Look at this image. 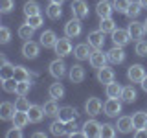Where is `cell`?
Segmentation results:
<instances>
[{
  "instance_id": "obj_1",
  "label": "cell",
  "mask_w": 147,
  "mask_h": 138,
  "mask_svg": "<svg viewBox=\"0 0 147 138\" xmlns=\"http://www.w3.org/2000/svg\"><path fill=\"white\" fill-rule=\"evenodd\" d=\"M103 110H105V114L110 116V118L118 116V114L121 112V101H119V98H109L103 103Z\"/></svg>"
},
{
  "instance_id": "obj_2",
  "label": "cell",
  "mask_w": 147,
  "mask_h": 138,
  "mask_svg": "<svg viewBox=\"0 0 147 138\" xmlns=\"http://www.w3.org/2000/svg\"><path fill=\"white\" fill-rule=\"evenodd\" d=\"M55 53L59 57H66V55L72 53V43H70V37H63V39H57V43L53 46Z\"/></svg>"
},
{
  "instance_id": "obj_3",
  "label": "cell",
  "mask_w": 147,
  "mask_h": 138,
  "mask_svg": "<svg viewBox=\"0 0 147 138\" xmlns=\"http://www.w3.org/2000/svg\"><path fill=\"white\" fill-rule=\"evenodd\" d=\"M127 77L131 83H142L145 77V68L142 64H131L127 70Z\"/></svg>"
},
{
  "instance_id": "obj_4",
  "label": "cell",
  "mask_w": 147,
  "mask_h": 138,
  "mask_svg": "<svg viewBox=\"0 0 147 138\" xmlns=\"http://www.w3.org/2000/svg\"><path fill=\"white\" fill-rule=\"evenodd\" d=\"M70 9H72V15L76 18H86L88 17V6H86L85 0H74L70 4Z\"/></svg>"
},
{
  "instance_id": "obj_5",
  "label": "cell",
  "mask_w": 147,
  "mask_h": 138,
  "mask_svg": "<svg viewBox=\"0 0 147 138\" xmlns=\"http://www.w3.org/2000/svg\"><path fill=\"white\" fill-rule=\"evenodd\" d=\"M81 18H72L64 24V35L70 37V39H76V37L81 35Z\"/></svg>"
},
{
  "instance_id": "obj_6",
  "label": "cell",
  "mask_w": 147,
  "mask_h": 138,
  "mask_svg": "<svg viewBox=\"0 0 147 138\" xmlns=\"http://www.w3.org/2000/svg\"><path fill=\"white\" fill-rule=\"evenodd\" d=\"M83 133H85V136H90V138L101 136V123L96 122V120H88V122L83 123Z\"/></svg>"
},
{
  "instance_id": "obj_7",
  "label": "cell",
  "mask_w": 147,
  "mask_h": 138,
  "mask_svg": "<svg viewBox=\"0 0 147 138\" xmlns=\"http://www.w3.org/2000/svg\"><path fill=\"white\" fill-rule=\"evenodd\" d=\"M88 44L94 50H101L105 46V31H101V30L90 31L88 33Z\"/></svg>"
},
{
  "instance_id": "obj_8",
  "label": "cell",
  "mask_w": 147,
  "mask_h": 138,
  "mask_svg": "<svg viewBox=\"0 0 147 138\" xmlns=\"http://www.w3.org/2000/svg\"><path fill=\"white\" fill-rule=\"evenodd\" d=\"M131 33H129V30H114L112 31V43L116 44V46H125V44H129L131 43Z\"/></svg>"
},
{
  "instance_id": "obj_9",
  "label": "cell",
  "mask_w": 147,
  "mask_h": 138,
  "mask_svg": "<svg viewBox=\"0 0 147 138\" xmlns=\"http://www.w3.org/2000/svg\"><path fill=\"white\" fill-rule=\"evenodd\" d=\"M107 57H109V61L112 63V64L123 63V61H125V52H123V46H116V44H114L112 48L107 52Z\"/></svg>"
},
{
  "instance_id": "obj_10",
  "label": "cell",
  "mask_w": 147,
  "mask_h": 138,
  "mask_svg": "<svg viewBox=\"0 0 147 138\" xmlns=\"http://www.w3.org/2000/svg\"><path fill=\"white\" fill-rule=\"evenodd\" d=\"M85 110L90 116H98V114H101V110H103V103H101L99 98H88V101L85 103Z\"/></svg>"
},
{
  "instance_id": "obj_11",
  "label": "cell",
  "mask_w": 147,
  "mask_h": 138,
  "mask_svg": "<svg viewBox=\"0 0 147 138\" xmlns=\"http://www.w3.org/2000/svg\"><path fill=\"white\" fill-rule=\"evenodd\" d=\"M50 74H52L55 79H61L64 74H66V64H64L63 57L61 59H55V61L50 63Z\"/></svg>"
},
{
  "instance_id": "obj_12",
  "label": "cell",
  "mask_w": 147,
  "mask_h": 138,
  "mask_svg": "<svg viewBox=\"0 0 147 138\" xmlns=\"http://www.w3.org/2000/svg\"><path fill=\"white\" fill-rule=\"evenodd\" d=\"M129 33H131V37L134 41H140V39H144V35L147 33L145 31V24H142V22H136V20H132L131 24H129Z\"/></svg>"
},
{
  "instance_id": "obj_13",
  "label": "cell",
  "mask_w": 147,
  "mask_h": 138,
  "mask_svg": "<svg viewBox=\"0 0 147 138\" xmlns=\"http://www.w3.org/2000/svg\"><path fill=\"white\" fill-rule=\"evenodd\" d=\"M15 112H17L15 105L9 103V101H4V103L0 105V120H4V122H13Z\"/></svg>"
},
{
  "instance_id": "obj_14",
  "label": "cell",
  "mask_w": 147,
  "mask_h": 138,
  "mask_svg": "<svg viewBox=\"0 0 147 138\" xmlns=\"http://www.w3.org/2000/svg\"><path fill=\"white\" fill-rule=\"evenodd\" d=\"M90 64L94 68H103L105 64H107V61H109V57H107V53H103L101 50H94L92 52V55H90Z\"/></svg>"
},
{
  "instance_id": "obj_15",
  "label": "cell",
  "mask_w": 147,
  "mask_h": 138,
  "mask_svg": "<svg viewBox=\"0 0 147 138\" xmlns=\"http://www.w3.org/2000/svg\"><path fill=\"white\" fill-rule=\"evenodd\" d=\"M92 46L88 43H83V44H77L76 48H74V55H76V59H79V61H85V59H90L92 55Z\"/></svg>"
},
{
  "instance_id": "obj_16",
  "label": "cell",
  "mask_w": 147,
  "mask_h": 138,
  "mask_svg": "<svg viewBox=\"0 0 147 138\" xmlns=\"http://www.w3.org/2000/svg\"><path fill=\"white\" fill-rule=\"evenodd\" d=\"M116 129H118V133H121V135H127V133H131L132 129H134L132 116H121V118L118 120V123H116Z\"/></svg>"
},
{
  "instance_id": "obj_17",
  "label": "cell",
  "mask_w": 147,
  "mask_h": 138,
  "mask_svg": "<svg viewBox=\"0 0 147 138\" xmlns=\"http://www.w3.org/2000/svg\"><path fill=\"white\" fill-rule=\"evenodd\" d=\"M0 63H2V68H0V79H9V77L15 76V66L7 61L6 57H0Z\"/></svg>"
},
{
  "instance_id": "obj_18",
  "label": "cell",
  "mask_w": 147,
  "mask_h": 138,
  "mask_svg": "<svg viewBox=\"0 0 147 138\" xmlns=\"http://www.w3.org/2000/svg\"><path fill=\"white\" fill-rule=\"evenodd\" d=\"M22 55L26 59H35L39 55V44L33 43V41H26L24 46H22Z\"/></svg>"
},
{
  "instance_id": "obj_19",
  "label": "cell",
  "mask_w": 147,
  "mask_h": 138,
  "mask_svg": "<svg viewBox=\"0 0 147 138\" xmlns=\"http://www.w3.org/2000/svg\"><path fill=\"white\" fill-rule=\"evenodd\" d=\"M55 43H57V35H55L53 30L42 31V35H40V46H44V48H53Z\"/></svg>"
},
{
  "instance_id": "obj_20",
  "label": "cell",
  "mask_w": 147,
  "mask_h": 138,
  "mask_svg": "<svg viewBox=\"0 0 147 138\" xmlns=\"http://www.w3.org/2000/svg\"><path fill=\"white\" fill-rule=\"evenodd\" d=\"M114 11V6L109 2V0H99L98 6H96V13L99 15V18H105V17H110V13Z\"/></svg>"
},
{
  "instance_id": "obj_21",
  "label": "cell",
  "mask_w": 147,
  "mask_h": 138,
  "mask_svg": "<svg viewBox=\"0 0 147 138\" xmlns=\"http://www.w3.org/2000/svg\"><path fill=\"white\" fill-rule=\"evenodd\" d=\"M98 81L99 83H105V85L112 83L114 81V70H112V68H109L107 64H105L103 68H98Z\"/></svg>"
},
{
  "instance_id": "obj_22",
  "label": "cell",
  "mask_w": 147,
  "mask_h": 138,
  "mask_svg": "<svg viewBox=\"0 0 147 138\" xmlns=\"http://www.w3.org/2000/svg\"><path fill=\"white\" fill-rule=\"evenodd\" d=\"M57 118L63 120L64 123H68V122H72V120L77 118V110L74 109V107H61V109H59Z\"/></svg>"
},
{
  "instance_id": "obj_23",
  "label": "cell",
  "mask_w": 147,
  "mask_h": 138,
  "mask_svg": "<svg viewBox=\"0 0 147 138\" xmlns=\"http://www.w3.org/2000/svg\"><path fill=\"white\" fill-rule=\"evenodd\" d=\"M30 122H31V120H30V114L24 112V110H17L15 116H13V127H20V129H24Z\"/></svg>"
},
{
  "instance_id": "obj_24",
  "label": "cell",
  "mask_w": 147,
  "mask_h": 138,
  "mask_svg": "<svg viewBox=\"0 0 147 138\" xmlns=\"http://www.w3.org/2000/svg\"><path fill=\"white\" fill-rule=\"evenodd\" d=\"M28 114H30V120H31V123H39L40 120H42L46 116V112H44V107H39V105H31L30 110H28Z\"/></svg>"
},
{
  "instance_id": "obj_25",
  "label": "cell",
  "mask_w": 147,
  "mask_h": 138,
  "mask_svg": "<svg viewBox=\"0 0 147 138\" xmlns=\"http://www.w3.org/2000/svg\"><path fill=\"white\" fill-rule=\"evenodd\" d=\"M70 81L72 83H81L83 79H85V68L81 66V64H74V66L70 68Z\"/></svg>"
},
{
  "instance_id": "obj_26",
  "label": "cell",
  "mask_w": 147,
  "mask_h": 138,
  "mask_svg": "<svg viewBox=\"0 0 147 138\" xmlns=\"http://www.w3.org/2000/svg\"><path fill=\"white\" fill-rule=\"evenodd\" d=\"M105 92H107V98H119L121 99V92H123V87L119 85V83H109L107 89H105Z\"/></svg>"
},
{
  "instance_id": "obj_27",
  "label": "cell",
  "mask_w": 147,
  "mask_h": 138,
  "mask_svg": "<svg viewBox=\"0 0 147 138\" xmlns=\"http://www.w3.org/2000/svg\"><path fill=\"white\" fill-rule=\"evenodd\" d=\"M50 133L55 136H61V135H66V123L63 122V120H55V122H52V125H50Z\"/></svg>"
},
{
  "instance_id": "obj_28",
  "label": "cell",
  "mask_w": 147,
  "mask_h": 138,
  "mask_svg": "<svg viewBox=\"0 0 147 138\" xmlns=\"http://www.w3.org/2000/svg\"><path fill=\"white\" fill-rule=\"evenodd\" d=\"M132 123H134V129L147 127V112L145 110H140V112L132 114Z\"/></svg>"
},
{
  "instance_id": "obj_29",
  "label": "cell",
  "mask_w": 147,
  "mask_h": 138,
  "mask_svg": "<svg viewBox=\"0 0 147 138\" xmlns=\"http://www.w3.org/2000/svg\"><path fill=\"white\" fill-rule=\"evenodd\" d=\"M50 98H53V99H63L64 98V87L61 85V83H53V85H50Z\"/></svg>"
},
{
  "instance_id": "obj_30",
  "label": "cell",
  "mask_w": 147,
  "mask_h": 138,
  "mask_svg": "<svg viewBox=\"0 0 147 138\" xmlns=\"http://www.w3.org/2000/svg\"><path fill=\"white\" fill-rule=\"evenodd\" d=\"M121 101H125V103H132V101H136V90H134V87H132V85L123 87Z\"/></svg>"
},
{
  "instance_id": "obj_31",
  "label": "cell",
  "mask_w": 147,
  "mask_h": 138,
  "mask_svg": "<svg viewBox=\"0 0 147 138\" xmlns=\"http://www.w3.org/2000/svg\"><path fill=\"white\" fill-rule=\"evenodd\" d=\"M46 15H48L52 20H57V18H61L63 15V9H61V4H50L48 9H46Z\"/></svg>"
},
{
  "instance_id": "obj_32",
  "label": "cell",
  "mask_w": 147,
  "mask_h": 138,
  "mask_svg": "<svg viewBox=\"0 0 147 138\" xmlns=\"http://www.w3.org/2000/svg\"><path fill=\"white\" fill-rule=\"evenodd\" d=\"M99 30L105 31V33H112V31L116 30V22L110 17H105V18H101V22H99Z\"/></svg>"
},
{
  "instance_id": "obj_33",
  "label": "cell",
  "mask_w": 147,
  "mask_h": 138,
  "mask_svg": "<svg viewBox=\"0 0 147 138\" xmlns=\"http://www.w3.org/2000/svg\"><path fill=\"white\" fill-rule=\"evenodd\" d=\"M44 112H46V116H57L59 114V105H57V99H50V101H46L44 103Z\"/></svg>"
},
{
  "instance_id": "obj_34",
  "label": "cell",
  "mask_w": 147,
  "mask_h": 138,
  "mask_svg": "<svg viewBox=\"0 0 147 138\" xmlns=\"http://www.w3.org/2000/svg\"><path fill=\"white\" fill-rule=\"evenodd\" d=\"M33 31H35V28L30 26L26 22V24H22L20 28H18V37H20V39H24V41H30L31 37H33Z\"/></svg>"
},
{
  "instance_id": "obj_35",
  "label": "cell",
  "mask_w": 147,
  "mask_h": 138,
  "mask_svg": "<svg viewBox=\"0 0 147 138\" xmlns=\"http://www.w3.org/2000/svg\"><path fill=\"white\" fill-rule=\"evenodd\" d=\"M40 13V7L35 0H30V2L24 4V15L26 17H31V15H39Z\"/></svg>"
},
{
  "instance_id": "obj_36",
  "label": "cell",
  "mask_w": 147,
  "mask_h": 138,
  "mask_svg": "<svg viewBox=\"0 0 147 138\" xmlns=\"http://www.w3.org/2000/svg\"><path fill=\"white\" fill-rule=\"evenodd\" d=\"M30 76L31 74L28 72V68H24V66H15V79L17 81H30Z\"/></svg>"
},
{
  "instance_id": "obj_37",
  "label": "cell",
  "mask_w": 147,
  "mask_h": 138,
  "mask_svg": "<svg viewBox=\"0 0 147 138\" xmlns=\"http://www.w3.org/2000/svg\"><path fill=\"white\" fill-rule=\"evenodd\" d=\"M116 136V127L110 123H101V138H114Z\"/></svg>"
},
{
  "instance_id": "obj_38",
  "label": "cell",
  "mask_w": 147,
  "mask_h": 138,
  "mask_svg": "<svg viewBox=\"0 0 147 138\" xmlns=\"http://www.w3.org/2000/svg\"><path fill=\"white\" fill-rule=\"evenodd\" d=\"M114 11L118 13H127L129 11V6H131V0H114Z\"/></svg>"
},
{
  "instance_id": "obj_39",
  "label": "cell",
  "mask_w": 147,
  "mask_h": 138,
  "mask_svg": "<svg viewBox=\"0 0 147 138\" xmlns=\"http://www.w3.org/2000/svg\"><path fill=\"white\" fill-rule=\"evenodd\" d=\"M30 101L26 99V96H18V98L15 99V109L17 110H24V112H28V110H30Z\"/></svg>"
},
{
  "instance_id": "obj_40",
  "label": "cell",
  "mask_w": 147,
  "mask_h": 138,
  "mask_svg": "<svg viewBox=\"0 0 147 138\" xmlns=\"http://www.w3.org/2000/svg\"><path fill=\"white\" fill-rule=\"evenodd\" d=\"M66 136H85V133H79L77 131V125H76V120H72V122L66 123Z\"/></svg>"
},
{
  "instance_id": "obj_41",
  "label": "cell",
  "mask_w": 147,
  "mask_h": 138,
  "mask_svg": "<svg viewBox=\"0 0 147 138\" xmlns=\"http://www.w3.org/2000/svg\"><path fill=\"white\" fill-rule=\"evenodd\" d=\"M30 89H31V83H30V81H18V83H17L15 94H17V96H26L28 92H30Z\"/></svg>"
},
{
  "instance_id": "obj_42",
  "label": "cell",
  "mask_w": 147,
  "mask_h": 138,
  "mask_svg": "<svg viewBox=\"0 0 147 138\" xmlns=\"http://www.w3.org/2000/svg\"><path fill=\"white\" fill-rule=\"evenodd\" d=\"M17 79L15 77H9V79H2V89L4 92H15L17 90Z\"/></svg>"
},
{
  "instance_id": "obj_43",
  "label": "cell",
  "mask_w": 147,
  "mask_h": 138,
  "mask_svg": "<svg viewBox=\"0 0 147 138\" xmlns=\"http://www.w3.org/2000/svg\"><path fill=\"white\" fill-rule=\"evenodd\" d=\"M142 7H144V6H142L140 2H131V6H129V11H127V15L131 17V18H136V17L142 13Z\"/></svg>"
},
{
  "instance_id": "obj_44",
  "label": "cell",
  "mask_w": 147,
  "mask_h": 138,
  "mask_svg": "<svg viewBox=\"0 0 147 138\" xmlns=\"http://www.w3.org/2000/svg\"><path fill=\"white\" fill-rule=\"evenodd\" d=\"M26 22H28L30 26H33L35 30H37V28H40V26L44 24V20H42V15H40V13H39V15H31V17H26Z\"/></svg>"
},
{
  "instance_id": "obj_45",
  "label": "cell",
  "mask_w": 147,
  "mask_h": 138,
  "mask_svg": "<svg viewBox=\"0 0 147 138\" xmlns=\"http://www.w3.org/2000/svg\"><path fill=\"white\" fill-rule=\"evenodd\" d=\"M134 52H136V55H140V57H147V41H144V39L138 41L136 46H134Z\"/></svg>"
},
{
  "instance_id": "obj_46",
  "label": "cell",
  "mask_w": 147,
  "mask_h": 138,
  "mask_svg": "<svg viewBox=\"0 0 147 138\" xmlns=\"http://www.w3.org/2000/svg\"><path fill=\"white\" fill-rule=\"evenodd\" d=\"M15 7V0H0V11L2 13H9Z\"/></svg>"
},
{
  "instance_id": "obj_47",
  "label": "cell",
  "mask_w": 147,
  "mask_h": 138,
  "mask_svg": "<svg viewBox=\"0 0 147 138\" xmlns=\"http://www.w3.org/2000/svg\"><path fill=\"white\" fill-rule=\"evenodd\" d=\"M9 39H11V31H9L6 26H2V28H0V43H2V44H7Z\"/></svg>"
},
{
  "instance_id": "obj_48",
  "label": "cell",
  "mask_w": 147,
  "mask_h": 138,
  "mask_svg": "<svg viewBox=\"0 0 147 138\" xmlns=\"http://www.w3.org/2000/svg\"><path fill=\"white\" fill-rule=\"evenodd\" d=\"M6 136L7 138H22V129L20 127H15V129H11V131H7Z\"/></svg>"
},
{
  "instance_id": "obj_49",
  "label": "cell",
  "mask_w": 147,
  "mask_h": 138,
  "mask_svg": "<svg viewBox=\"0 0 147 138\" xmlns=\"http://www.w3.org/2000/svg\"><path fill=\"white\" fill-rule=\"evenodd\" d=\"M134 136L136 138H147V127H144V129H134Z\"/></svg>"
},
{
  "instance_id": "obj_50",
  "label": "cell",
  "mask_w": 147,
  "mask_h": 138,
  "mask_svg": "<svg viewBox=\"0 0 147 138\" xmlns=\"http://www.w3.org/2000/svg\"><path fill=\"white\" fill-rule=\"evenodd\" d=\"M33 136H35V138H46V133H42V131H37V133H33Z\"/></svg>"
},
{
  "instance_id": "obj_51",
  "label": "cell",
  "mask_w": 147,
  "mask_h": 138,
  "mask_svg": "<svg viewBox=\"0 0 147 138\" xmlns=\"http://www.w3.org/2000/svg\"><path fill=\"white\" fill-rule=\"evenodd\" d=\"M140 85H142V89H144V90L147 92V76L144 77V81H142V83H140Z\"/></svg>"
},
{
  "instance_id": "obj_52",
  "label": "cell",
  "mask_w": 147,
  "mask_h": 138,
  "mask_svg": "<svg viewBox=\"0 0 147 138\" xmlns=\"http://www.w3.org/2000/svg\"><path fill=\"white\" fill-rule=\"evenodd\" d=\"M138 2H140V4H142L144 7H147V0H138Z\"/></svg>"
},
{
  "instance_id": "obj_53",
  "label": "cell",
  "mask_w": 147,
  "mask_h": 138,
  "mask_svg": "<svg viewBox=\"0 0 147 138\" xmlns=\"http://www.w3.org/2000/svg\"><path fill=\"white\" fill-rule=\"evenodd\" d=\"M50 2H53V4H63L64 0H50Z\"/></svg>"
},
{
  "instance_id": "obj_54",
  "label": "cell",
  "mask_w": 147,
  "mask_h": 138,
  "mask_svg": "<svg viewBox=\"0 0 147 138\" xmlns=\"http://www.w3.org/2000/svg\"><path fill=\"white\" fill-rule=\"evenodd\" d=\"M144 24H145V31H147V20H145V22H144Z\"/></svg>"
}]
</instances>
